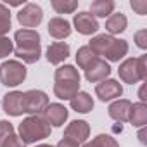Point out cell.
I'll use <instances>...</instances> for the list:
<instances>
[{
	"instance_id": "obj_29",
	"label": "cell",
	"mask_w": 147,
	"mask_h": 147,
	"mask_svg": "<svg viewBox=\"0 0 147 147\" xmlns=\"http://www.w3.org/2000/svg\"><path fill=\"white\" fill-rule=\"evenodd\" d=\"M137 67H138L140 80L145 82V80H147V55H140V57H137Z\"/></svg>"
},
{
	"instance_id": "obj_36",
	"label": "cell",
	"mask_w": 147,
	"mask_h": 147,
	"mask_svg": "<svg viewBox=\"0 0 147 147\" xmlns=\"http://www.w3.org/2000/svg\"><path fill=\"white\" fill-rule=\"evenodd\" d=\"M35 147H54V145H49V144H38V145H35Z\"/></svg>"
},
{
	"instance_id": "obj_30",
	"label": "cell",
	"mask_w": 147,
	"mask_h": 147,
	"mask_svg": "<svg viewBox=\"0 0 147 147\" xmlns=\"http://www.w3.org/2000/svg\"><path fill=\"white\" fill-rule=\"evenodd\" d=\"M130 7L138 14V16H145L147 14V0H131Z\"/></svg>"
},
{
	"instance_id": "obj_17",
	"label": "cell",
	"mask_w": 147,
	"mask_h": 147,
	"mask_svg": "<svg viewBox=\"0 0 147 147\" xmlns=\"http://www.w3.org/2000/svg\"><path fill=\"white\" fill-rule=\"evenodd\" d=\"M47 30H49V35L52 36V38H55V40H64V38H67L69 35H71V23L67 21V19H64V18H61V16H55V18H52L50 21H49V24H47Z\"/></svg>"
},
{
	"instance_id": "obj_13",
	"label": "cell",
	"mask_w": 147,
	"mask_h": 147,
	"mask_svg": "<svg viewBox=\"0 0 147 147\" xmlns=\"http://www.w3.org/2000/svg\"><path fill=\"white\" fill-rule=\"evenodd\" d=\"M67 114H69V111H67L62 104H59V102L49 104V106L45 107V111L42 113L43 119H45L50 126H55V128H59V126H62V125L66 123Z\"/></svg>"
},
{
	"instance_id": "obj_3",
	"label": "cell",
	"mask_w": 147,
	"mask_h": 147,
	"mask_svg": "<svg viewBox=\"0 0 147 147\" xmlns=\"http://www.w3.org/2000/svg\"><path fill=\"white\" fill-rule=\"evenodd\" d=\"M88 47L92 49V52L97 55V57H106L107 61L111 62H119L126 54H128V42L123 40V38H116V36H111V35H95Z\"/></svg>"
},
{
	"instance_id": "obj_35",
	"label": "cell",
	"mask_w": 147,
	"mask_h": 147,
	"mask_svg": "<svg viewBox=\"0 0 147 147\" xmlns=\"http://www.w3.org/2000/svg\"><path fill=\"white\" fill-rule=\"evenodd\" d=\"M145 126L144 128H140V131H138V140H140V144H145Z\"/></svg>"
},
{
	"instance_id": "obj_1",
	"label": "cell",
	"mask_w": 147,
	"mask_h": 147,
	"mask_svg": "<svg viewBox=\"0 0 147 147\" xmlns=\"http://www.w3.org/2000/svg\"><path fill=\"white\" fill-rule=\"evenodd\" d=\"M14 55L23 64H35L42 57V38L36 30H18L14 33Z\"/></svg>"
},
{
	"instance_id": "obj_25",
	"label": "cell",
	"mask_w": 147,
	"mask_h": 147,
	"mask_svg": "<svg viewBox=\"0 0 147 147\" xmlns=\"http://www.w3.org/2000/svg\"><path fill=\"white\" fill-rule=\"evenodd\" d=\"M90 145L92 147H119L116 138L111 137V135H106V133H99L95 138H92Z\"/></svg>"
},
{
	"instance_id": "obj_37",
	"label": "cell",
	"mask_w": 147,
	"mask_h": 147,
	"mask_svg": "<svg viewBox=\"0 0 147 147\" xmlns=\"http://www.w3.org/2000/svg\"><path fill=\"white\" fill-rule=\"evenodd\" d=\"M82 147H92V145H90V142H85V144H83Z\"/></svg>"
},
{
	"instance_id": "obj_6",
	"label": "cell",
	"mask_w": 147,
	"mask_h": 147,
	"mask_svg": "<svg viewBox=\"0 0 147 147\" xmlns=\"http://www.w3.org/2000/svg\"><path fill=\"white\" fill-rule=\"evenodd\" d=\"M49 95L43 90H26L23 92V113L30 116H40L49 106Z\"/></svg>"
},
{
	"instance_id": "obj_18",
	"label": "cell",
	"mask_w": 147,
	"mask_h": 147,
	"mask_svg": "<svg viewBox=\"0 0 147 147\" xmlns=\"http://www.w3.org/2000/svg\"><path fill=\"white\" fill-rule=\"evenodd\" d=\"M69 106H71L73 111H76V113H80V114H87V113H90V111L94 109L95 102H94V97H92L88 92H82V90H80L75 97L69 100Z\"/></svg>"
},
{
	"instance_id": "obj_15",
	"label": "cell",
	"mask_w": 147,
	"mask_h": 147,
	"mask_svg": "<svg viewBox=\"0 0 147 147\" xmlns=\"http://www.w3.org/2000/svg\"><path fill=\"white\" fill-rule=\"evenodd\" d=\"M130 111H131V102L128 99H116L107 107L109 118L114 119V121H118V123H128Z\"/></svg>"
},
{
	"instance_id": "obj_27",
	"label": "cell",
	"mask_w": 147,
	"mask_h": 147,
	"mask_svg": "<svg viewBox=\"0 0 147 147\" xmlns=\"http://www.w3.org/2000/svg\"><path fill=\"white\" fill-rule=\"evenodd\" d=\"M14 52V42L9 36H0V59L9 57Z\"/></svg>"
},
{
	"instance_id": "obj_12",
	"label": "cell",
	"mask_w": 147,
	"mask_h": 147,
	"mask_svg": "<svg viewBox=\"0 0 147 147\" xmlns=\"http://www.w3.org/2000/svg\"><path fill=\"white\" fill-rule=\"evenodd\" d=\"M118 75H119V80L123 83H128V85H135V83H140V75H138V67H137V57H128L125 59L119 67H118Z\"/></svg>"
},
{
	"instance_id": "obj_4",
	"label": "cell",
	"mask_w": 147,
	"mask_h": 147,
	"mask_svg": "<svg viewBox=\"0 0 147 147\" xmlns=\"http://www.w3.org/2000/svg\"><path fill=\"white\" fill-rule=\"evenodd\" d=\"M19 138L24 144H36L43 138H49L52 133V126L43 119V116H28L18 128Z\"/></svg>"
},
{
	"instance_id": "obj_2",
	"label": "cell",
	"mask_w": 147,
	"mask_h": 147,
	"mask_svg": "<svg viewBox=\"0 0 147 147\" xmlns=\"http://www.w3.org/2000/svg\"><path fill=\"white\" fill-rule=\"evenodd\" d=\"M80 73L75 66H59L54 73V95L61 100H71L80 92Z\"/></svg>"
},
{
	"instance_id": "obj_31",
	"label": "cell",
	"mask_w": 147,
	"mask_h": 147,
	"mask_svg": "<svg viewBox=\"0 0 147 147\" xmlns=\"http://www.w3.org/2000/svg\"><path fill=\"white\" fill-rule=\"evenodd\" d=\"M2 147H26V144L19 138V135H11L7 140H5V144L2 145Z\"/></svg>"
},
{
	"instance_id": "obj_5",
	"label": "cell",
	"mask_w": 147,
	"mask_h": 147,
	"mask_svg": "<svg viewBox=\"0 0 147 147\" xmlns=\"http://www.w3.org/2000/svg\"><path fill=\"white\" fill-rule=\"evenodd\" d=\"M26 76H28V69L18 59H11L0 64V83L5 87H11V88L18 87L24 83Z\"/></svg>"
},
{
	"instance_id": "obj_24",
	"label": "cell",
	"mask_w": 147,
	"mask_h": 147,
	"mask_svg": "<svg viewBox=\"0 0 147 147\" xmlns=\"http://www.w3.org/2000/svg\"><path fill=\"white\" fill-rule=\"evenodd\" d=\"M12 28L11 9L5 4H0V36H5Z\"/></svg>"
},
{
	"instance_id": "obj_19",
	"label": "cell",
	"mask_w": 147,
	"mask_h": 147,
	"mask_svg": "<svg viewBox=\"0 0 147 147\" xmlns=\"http://www.w3.org/2000/svg\"><path fill=\"white\" fill-rule=\"evenodd\" d=\"M128 26V19L123 12H113L107 19H106V31L107 35L114 36V35H119L126 30Z\"/></svg>"
},
{
	"instance_id": "obj_10",
	"label": "cell",
	"mask_w": 147,
	"mask_h": 147,
	"mask_svg": "<svg viewBox=\"0 0 147 147\" xmlns=\"http://www.w3.org/2000/svg\"><path fill=\"white\" fill-rule=\"evenodd\" d=\"M111 75V66L106 59H100L97 57L87 69H85V78L87 82L90 83H99V82H104L107 80Z\"/></svg>"
},
{
	"instance_id": "obj_22",
	"label": "cell",
	"mask_w": 147,
	"mask_h": 147,
	"mask_svg": "<svg viewBox=\"0 0 147 147\" xmlns=\"http://www.w3.org/2000/svg\"><path fill=\"white\" fill-rule=\"evenodd\" d=\"M97 59V55L92 52V49L88 47V45H83V47H80L78 49V52H76V64H78V67L80 69H87L94 61Z\"/></svg>"
},
{
	"instance_id": "obj_11",
	"label": "cell",
	"mask_w": 147,
	"mask_h": 147,
	"mask_svg": "<svg viewBox=\"0 0 147 147\" xmlns=\"http://www.w3.org/2000/svg\"><path fill=\"white\" fill-rule=\"evenodd\" d=\"M64 137L78 144H85L87 138L90 137V125L85 119H75L64 128Z\"/></svg>"
},
{
	"instance_id": "obj_26",
	"label": "cell",
	"mask_w": 147,
	"mask_h": 147,
	"mask_svg": "<svg viewBox=\"0 0 147 147\" xmlns=\"http://www.w3.org/2000/svg\"><path fill=\"white\" fill-rule=\"evenodd\" d=\"M11 135H14V125L7 119H0V147L5 144Z\"/></svg>"
},
{
	"instance_id": "obj_16",
	"label": "cell",
	"mask_w": 147,
	"mask_h": 147,
	"mask_svg": "<svg viewBox=\"0 0 147 147\" xmlns=\"http://www.w3.org/2000/svg\"><path fill=\"white\" fill-rule=\"evenodd\" d=\"M69 52H71V49H69V45L66 42H54V43L49 45V49L45 52V57H47V61L50 64L59 66L69 57Z\"/></svg>"
},
{
	"instance_id": "obj_32",
	"label": "cell",
	"mask_w": 147,
	"mask_h": 147,
	"mask_svg": "<svg viewBox=\"0 0 147 147\" xmlns=\"http://www.w3.org/2000/svg\"><path fill=\"white\" fill-rule=\"evenodd\" d=\"M55 147H80V144L78 142H75V140H71V138H61L59 140V144L55 145Z\"/></svg>"
},
{
	"instance_id": "obj_21",
	"label": "cell",
	"mask_w": 147,
	"mask_h": 147,
	"mask_svg": "<svg viewBox=\"0 0 147 147\" xmlns=\"http://www.w3.org/2000/svg\"><path fill=\"white\" fill-rule=\"evenodd\" d=\"M116 4L113 0H94L90 4V14L97 19V18H109L114 12Z\"/></svg>"
},
{
	"instance_id": "obj_7",
	"label": "cell",
	"mask_w": 147,
	"mask_h": 147,
	"mask_svg": "<svg viewBox=\"0 0 147 147\" xmlns=\"http://www.w3.org/2000/svg\"><path fill=\"white\" fill-rule=\"evenodd\" d=\"M42 19H43V11L38 4H33V2H26L23 9L18 12V23L26 30L36 28L42 23Z\"/></svg>"
},
{
	"instance_id": "obj_23",
	"label": "cell",
	"mask_w": 147,
	"mask_h": 147,
	"mask_svg": "<svg viewBox=\"0 0 147 147\" xmlns=\"http://www.w3.org/2000/svg\"><path fill=\"white\" fill-rule=\"evenodd\" d=\"M50 5L57 14H73L78 9V0H52Z\"/></svg>"
},
{
	"instance_id": "obj_14",
	"label": "cell",
	"mask_w": 147,
	"mask_h": 147,
	"mask_svg": "<svg viewBox=\"0 0 147 147\" xmlns=\"http://www.w3.org/2000/svg\"><path fill=\"white\" fill-rule=\"evenodd\" d=\"M2 109L5 114L14 116V118L24 114L23 113V92H19V90L7 92L2 99Z\"/></svg>"
},
{
	"instance_id": "obj_9",
	"label": "cell",
	"mask_w": 147,
	"mask_h": 147,
	"mask_svg": "<svg viewBox=\"0 0 147 147\" xmlns=\"http://www.w3.org/2000/svg\"><path fill=\"white\" fill-rule=\"evenodd\" d=\"M73 26H75V30L80 35H85V36H90V35H94L100 30L99 21L87 11L75 14V18H73Z\"/></svg>"
},
{
	"instance_id": "obj_20",
	"label": "cell",
	"mask_w": 147,
	"mask_h": 147,
	"mask_svg": "<svg viewBox=\"0 0 147 147\" xmlns=\"http://www.w3.org/2000/svg\"><path fill=\"white\" fill-rule=\"evenodd\" d=\"M128 123H131L135 128H144L147 125V104L145 102L131 104V111H130Z\"/></svg>"
},
{
	"instance_id": "obj_34",
	"label": "cell",
	"mask_w": 147,
	"mask_h": 147,
	"mask_svg": "<svg viewBox=\"0 0 147 147\" xmlns=\"http://www.w3.org/2000/svg\"><path fill=\"white\" fill-rule=\"evenodd\" d=\"M138 97H140V102H145V85H142L140 87V90H138Z\"/></svg>"
},
{
	"instance_id": "obj_28",
	"label": "cell",
	"mask_w": 147,
	"mask_h": 147,
	"mask_svg": "<svg viewBox=\"0 0 147 147\" xmlns=\"http://www.w3.org/2000/svg\"><path fill=\"white\" fill-rule=\"evenodd\" d=\"M135 43H137V47L138 49H142V50H145L147 49V30L145 28H142V30H138L137 33H135Z\"/></svg>"
},
{
	"instance_id": "obj_33",
	"label": "cell",
	"mask_w": 147,
	"mask_h": 147,
	"mask_svg": "<svg viewBox=\"0 0 147 147\" xmlns=\"http://www.w3.org/2000/svg\"><path fill=\"white\" fill-rule=\"evenodd\" d=\"M7 4H9V7H11V5H12V7H19V5H24L26 2H24V0H9Z\"/></svg>"
},
{
	"instance_id": "obj_8",
	"label": "cell",
	"mask_w": 147,
	"mask_h": 147,
	"mask_svg": "<svg viewBox=\"0 0 147 147\" xmlns=\"http://www.w3.org/2000/svg\"><path fill=\"white\" fill-rule=\"evenodd\" d=\"M95 95L102 102H113L123 95V85L118 80L107 78L104 82H99L95 85Z\"/></svg>"
}]
</instances>
